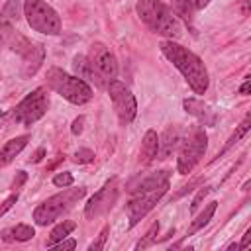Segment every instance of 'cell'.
Wrapping results in <instances>:
<instances>
[{
  "mask_svg": "<svg viewBox=\"0 0 251 251\" xmlns=\"http://www.w3.org/2000/svg\"><path fill=\"white\" fill-rule=\"evenodd\" d=\"M16 202H18V192H16V194H10V196L0 204V218H2V216H4V214H6V212H8Z\"/></svg>",
  "mask_w": 251,
  "mask_h": 251,
  "instance_id": "f1b7e54d",
  "label": "cell"
},
{
  "mask_svg": "<svg viewBox=\"0 0 251 251\" xmlns=\"http://www.w3.org/2000/svg\"><path fill=\"white\" fill-rule=\"evenodd\" d=\"M108 94H110L112 106L118 114V120L124 126L131 124L137 116V102H135V96L131 94V90L124 82L114 78V80L108 82Z\"/></svg>",
  "mask_w": 251,
  "mask_h": 251,
  "instance_id": "9c48e42d",
  "label": "cell"
},
{
  "mask_svg": "<svg viewBox=\"0 0 251 251\" xmlns=\"http://www.w3.org/2000/svg\"><path fill=\"white\" fill-rule=\"evenodd\" d=\"M118 194H120V188H118V178L112 176L98 192L92 194V198L86 202L84 206V216L86 220H96L100 216H104L106 212L112 210V206L116 204L118 200Z\"/></svg>",
  "mask_w": 251,
  "mask_h": 251,
  "instance_id": "30bf717a",
  "label": "cell"
},
{
  "mask_svg": "<svg viewBox=\"0 0 251 251\" xmlns=\"http://www.w3.org/2000/svg\"><path fill=\"white\" fill-rule=\"evenodd\" d=\"M35 235V229L27 224H16L14 227H8L2 231L4 241H29Z\"/></svg>",
  "mask_w": 251,
  "mask_h": 251,
  "instance_id": "ac0fdd59",
  "label": "cell"
},
{
  "mask_svg": "<svg viewBox=\"0 0 251 251\" xmlns=\"http://www.w3.org/2000/svg\"><path fill=\"white\" fill-rule=\"evenodd\" d=\"M194 2H196V8H198V10H202V8H206L212 0H194Z\"/></svg>",
  "mask_w": 251,
  "mask_h": 251,
  "instance_id": "d590c367",
  "label": "cell"
},
{
  "mask_svg": "<svg viewBox=\"0 0 251 251\" xmlns=\"http://www.w3.org/2000/svg\"><path fill=\"white\" fill-rule=\"evenodd\" d=\"M171 12L175 16H178L190 29H192V22H194V14H196V2L194 0H171Z\"/></svg>",
  "mask_w": 251,
  "mask_h": 251,
  "instance_id": "e0dca14e",
  "label": "cell"
},
{
  "mask_svg": "<svg viewBox=\"0 0 251 251\" xmlns=\"http://www.w3.org/2000/svg\"><path fill=\"white\" fill-rule=\"evenodd\" d=\"M108 226H104L102 227V231L98 233V239L96 241H92L90 245H88V251H100V249H104V245H106V237H108Z\"/></svg>",
  "mask_w": 251,
  "mask_h": 251,
  "instance_id": "d4e9b609",
  "label": "cell"
},
{
  "mask_svg": "<svg viewBox=\"0 0 251 251\" xmlns=\"http://www.w3.org/2000/svg\"><path fill=\"white\" fill-rule=\"evenodd\" d=\"M24 16L33 31H39L45 35L61 33V18L45 0H25Z\"/></svg>",
  "mask_w": 251,
  "mask_h": 251,
  "instance_id": "8992f818",
  "label": "cell"
},
{
  "mask_svg": "<svg viewBox=\"0 0 251 251\" xmlns=\"http://www.w3.org/2000/svg\"><path fill=\"white\" fill-rule=\"evenodd\" d=\"M249 2H251V0H239L241 14H243V16H249Z\"/></svg>",
  "mask_w": 251,
  "mask_h": 251,
  "instance_id": "e575fe53",
  "label": "cell"
},
{
  "mask_svg": "<svg viewBox=\"0 0 251 251\" xmlns=\"http://www.w3.org/2000/svg\"><path fill=\"white\" fill-rule=\"evenodd\" d=\"M49 108V96H47V90L43 86L31 90L12 112V120L20 126H33L37 120H41L45 116Z\"/></svg>",
  "mask_w": 251,
  "mask_h": 251,
  "instance_id": "52a82bcc",
  "label": "cell"
},
{
  "mask_svg": "<svg viewBox=\"0 0 251 251\" xmlns=\"http://www.w3.org/2000/svg\"><path fill=\"white\" fill-rule=\"evenodd\" d=\"M2 116H4V112H2V110H0V118H2Z\"/></svg>",
  "mask_w": 251,
  "mask_h": 251,
  "instance_id": "8d00e7d4",
  "label": "cell"
},
{
  "mask_svg": "<svg viewBox=\"0 0 251 251\" xmlns=\"http://www.w3.org/2000/svg\"><path fill=\"white\" fill-rule=\"evenodd\" d=\"M206 147H208V137H206V131L200 124L196 126H190L186 135L180 137V143H178V157H176V171L180 175H188L192 173V169L200 163V159L204 157L206 153Z\"/></svg>",
  "mask_w": 251,
  "mask_h": 251,
  "instance_id": "277c9868",
  "label": "cell"
},
{
  "mask_svg": "<svg viewBox=\"0 0 251 251\" xmlns=\"http://www.w3.org/2000/svg\"><path fill=\"white\" fill-rule=\"evenodd\" d=\"M249 245H251V229L245 231V235H243V239H241V243H239V249H247Z\"/></svg>",
  "mask_w": 251,
  "mask_h": 251,
  "instance_id": "1f68e13d",
  "label": "cell"
},
{
  "mask_svg": "<svg viewBox=\"0 0 251 251\" xmlns=\"http://www.w3.org/2000/svg\"><path fill=\"white\" fill-rule=\"evenodd\" d=\"M25 178H27V175L24 173V171H18L16 173V176H14V180H12V190H18V188H22V184L25 182Z\"/></svg>",
  "mask_w": 251,
  "mask_h": 251,
  "instance_id": "f546056e",
  "label": "cell"
},
{
  "mask_svg": "<svg viewBox=\"0 0 251 251\" xmlns=\"http://www.w3.org/2000/svg\"><path fill=\"white\" fill-rule=\"evenodd\" d=\"M45 78H47V86L51 90H55L59 96H63L67 102H71L75 106H82V104L90 102L94 96L92 86L88 82H84L82 78H78L75 75L65 73L59 67H51L47 71Z\"/></svg>",
  "mask_w": 251,
  "mask_h": 251,
  "instance_id": "3957f363",
  "label": "cell"
},
{
  "mask_svg": "<svg viewBox=\"0 0 251 251\" xmlns=\"http://www.w3.org/2000/svg\"><path fill=\"white\" fill-rule=\"evenodd\" d=\"M43 155H45V149H43V147H39V149H37V151H35V153L31 155L29 163H39V161L43 159Z\"/></svg>",
  "mask_w": 251,
  "mask_h": 251,
  "instance_id": "d6a6232c",
  "label": "cell"
},
{
  "mask_svg": "<svg viewBox=\"0 0 251 251\" xmlns=\"http://www.w3.org/2000/svg\"><path fill=\"white\" fill-rule=\"evenodd\" d=\"M216 208H218V202H210L198 216H196V220H192V224H190V227H188V231H186V235H194L196 231H200L212 218H214V212H216Z\"/></svg>",
  "mask_w": 251,
  "mask_h": 251,
  "instance_id": "44dd1931",
  "label": "cell"
},
{
  "mask_svg": "<svg viewBox=\"0 0 251 251\" xmlns=\"http://www.w3.org/2000/svg\"><path fill=\"white\" fill-rule=\"evenodd\" d=\"M182 106H184V112L190 114V116H194L200 126H214L216 118H214V114L210 112V108L202 100H198V98H186L182 102Z\"/></svg>",
  "mask_w": 251,
  "mask_h": 251,
  "instance_id": "5bb4252c",
  "label": "cell"
},
{
  "mask_svg": "<svg viewBox=\"0 0 251 251\" xmlns=\"http://www.w3.org/2000/svg\"><path fill=\"white\" fill-rule=\"evenodd\" d=\"M88 59H90L92 67L96 69V73L106 82H110V80H114L118 76V59L104 43H92Z\"/></svg>",
  "mask_w": 251,
  "mask_h": 251,
  "instance_id": "8fae6325",
  "label": "cell"
},
{
  "mask_svg": "<svg viewBox=\"0 0 251 251\" xmlns=\"http://www.w3.org/2000/svg\"><path fill=\"white\" fill-rule=\"evenodd\" d=\"M75 227H76V224H75V222H71V220H63L61 224H57V226L51 229L49 237H47V247H51V245H55L57 241H61V239H65V237H69V233H71Z\"/></svg>",
  "mask_w": 251,
  "mask_h": 251,
  "instance_id": "7402d4cb",
  "label": "cell"
},
{
  "mask_svg": "<svg viewBox=\"0 0 251 251\" xmlns=\"http://www.w3.org/2000/svg\"><path fill=\"white\" fill-rule=\"evenodd\" d=\"M82 127H84V116L75 118V120H73V126H71V131H73L75 135H78V133H82Z\"/></svg>",
  "mask_w": 251,
  "mask_h": 251,
  "instance_id": "4dcf8cb0",
  "label": "cell"
},
{
  "mask_svg": "<svg viewBox=\"0 0 251 251\" xmlns=\"http://www.w3.org/2000/svg\"><path fill=\"white\" fill-rule=\"evenodd\" d=\"M53 184L55 186H61V188L73 186V175L71 173H59V175L53 176Z\"/></svg>",
  "mask_w": 251,
  "mask_h": 251,
  "instance_id": "4316f807",
  "label": "cell"
},
{
  "mask_svg": "<svg viewBox=\"0 0 251 251\" xmlns=\"http://www.w3.org/2000/svg\"><path fill=\"white\" fill-rule=\"evenodd\" d=\"M27 141H29V135L27 133L25 135H18V137L6 141L4 147L0 149V167H6L8 163H12L22 153V149L27 145Z\"/></svg>",
  "mask_w": 251,
  "mask_h": 251,
  "instance_id": "2e32d148",
  "label": "cell"
},
{
  "mask_svg": "<svg viewBox=\"0 0 251 251\" xmlns=\"http://www.w3.org/2000/svg\"><path fill=\"white\" fill-rule=\"evenodd\" d=\"M249 88H251V80H249V78H245V82L239 86V94L247 96V94H249Z\"/></svg>",
  "mask_w": 251,
  "mask_h": 251,
  "instance_id": "836d02e7",
  "label": "cell"
},
{
  "mask_svg": "<svg viewBox=\"0 0 251 251\" xmlns=\"http://www.w3.org/2000/svg\"><path fill=\"white\" fill-rule=\"evenodd\" d=\"M157 151H159V137L157 131L149 129L145 131L143 139H141V149H139V163L141 165H151L157 159Z\"/></svg>",
  "mask_w": 251,
  "mask_h": 251,
  "instance_id": "9a60e30c",
  "label": "cell"
},
{
  "mask_svg": "<svg viewBox=\"0 0 251 251\" xmlns=\"http://www.w3.org/2000/svg\"><path fill=\"white\" fill-rule=\"evenodd\" d=\"M169 184L157 186V188H149V190H139L131 194V200L127 202V218H129V227L137 226L155 206L157 202L167 194Z\"/></svg>",
  "mask_w": 251,
  "mask_h": 251,
  "instance_id": "ba28073f",
  "label": "cell"
},
{
  "mask_svg": "<svg viewBox=\"0 0 251 251\" xmlns=\"http://www.w3.org/2000/svg\"><path fill=\"white\" fill-rule=\"evenodd\" d=\"M73 69H75V76L82 78L84 82H92L98 88H102L106 84V80L96 73V69L92 67V63H90V59L86 55H76L73 59Z\"/></svg>",
  "mask_w": 251,
  "mask_h": 251,
  "instance_id": "7c38bea8",
  "label": "cell"
},
{
  "mask_svg": "<svg viewBox=\"0 0 251 251\" xmlns=\"http://www.w3.org/2000/svg\"><path fill=\"white\" fill-rule=\"evenodd\" d=\"M249 126H251V116L247 114V116L243 118V122H241L237 127H235V131L229 135V139L226 141V145L222 147V151L216 155V159H218V157H222V155H226V153H227V151H229L233 145H237V143H239V141H241V139L247 135V131H249Z\"/></svg>",
  "mask_w": 251,
  "mask_h": 251,
  "instance_id": "d6986e66",
  "label": "cell"
},
{
  "mask_svg": "<svg viewBox=\"0 0 251 251\" xmlns=\"http://www.w3.org/2000/svg\"><path fill=\"white\" fill-rule=\"evenodd\" d=\"M159 47H161V53L178 69V73L184 76L186 84L192 88L194 94H204L208 90V84H210L208 71L196 53H192L190 49L182 47L173 39L161 41Z\"/></svg>",
  "mask_w": 251,
  "mask_h": 251,
  "instance_id": "6da1fadb",
  "label": "cell"
},
{
  "mask_svg": "<svg viewBox=\"0 0 251 251\" xmlns=\"http://www.w3.org/2000/svg\"><path fill=\"white\" fill-rule=\"evenodd\" d=\"M180 129L176 127V126H169L163 133H161V137H159V151H157V157L159 159H169L175 151H176V147H178V143H180Z\"/></svg>",
  "mask_w": 251,
  "mask_h": 251,
  "instance_id": "4fadbf2b",
  "label": "cell"
},
{
  "mask_svg": "<svg viewBox=\"0 0 251 251\" xmlns=\"http://www.w3.org/2000/svg\"><path fill=\"white\" fill-rule=\"evenodd\" d=\"M86 194V188H69L65 186L63 192L47 198L33 210V220L37 226H47L55 220H59L63 214H67L82 196Z\"/></svg>",
  "mask_w": 251,
  "mask_h": 251,
  "instance_id": "5b68a950",
  "label": "cell"
},
{
  "mask_svg": "<svg viewBox=\"0 0 251 251\" xmlns=\"http://www.w3.org/2000/svg\"><path fill=\"white\" fill-rule=\"evenodd\" d=\"M73 159H75V163H78V165L92 163V161H94V151H90V149H78Z\"/></svg>",
  "mask_w": 251,
  "mask_h": 251,
  "instance_id": "484cf974",
  "label": "cell"
},
{
  "mask_svg": "<svg viewBox=\"0 0 251 251\" xmlns=\"http://www.w3.org/2000/svg\"><path fill=\"white\" fill-rule=\"evenodd\" d=\"M20 0H8L0 12V25H16L20 20Z\"/></svg>",
  "mask_w": 251,
  "mask_h": 251,
  "instance_id": "ffe728a7",
  "label": "cell"
},
{
  "mask_svg": "<svg viewBox=\"0 0 251 251\" xmlns=\"http://www.w3.org/2000/svg\"><path fill=\"white\" fill-rule=\"evenodd\" d=\"M212 192V186H202L200 190H198V194L192 198V202H190V214H196L198 212V208H200V204H202V200L208 196Z\"/></svg>",
  "mask_w": 251,
  "mask_h": 251,
  "instance_id": "cb8c5ba5",
  "label": "cell"
},
{
  "mask_svg": "<svg viewBox=\"0 0 251 251\" xmlns=\"http://www.w3.org/2000/svg\"><path fill=\"white\" fill-rule=\"evenodd\" d=\"M157 233H159V222H153V224H151V227L147 229V233L137 241L135 249L139 251V249H147V247H151V245L157 241Z\"/></svg>",
  "mask_w": 251,
  "mask_h": 251,
  "instance_id": "603a6c76",
  "label": "cell"
},
{
  "mask_svg": "<svg viewBox=\"0 0 251 251\" xmlns=\"http://www.w3.org/2000/svg\"><path fill=\"white\" fill-rule=\"evenodd\" d=\"M135 12L139 20L153 31L169 39H178L182 35L180 22L175 18L171 8L161 0H139L135 4Z\"/></svg>",
  "mask_w": 251,
  "mask_h": 251,
  "instance_id": "7a4b0ae2",
  "label": "cell"
},
{
  "mask_svg": "<svg viewBox=\"0 0 251 251\" xmlns=\"http://www.w3.org/2000/svg\"><path fill=\"white\" fill-rule=\"evenodd\" d=\"M76 247V241L75 239H61V241H57L55 245H51V249H57V251H65V249H75Z\"/></svg>",
  "mask_w": 251,
  "mask_h": 251,
  "instance_id": "83f0119b",
  "label": "cell"
}]
</instances>
